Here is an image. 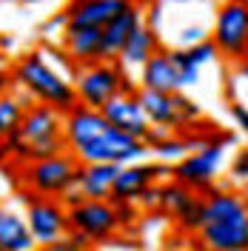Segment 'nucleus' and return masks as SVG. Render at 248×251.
I'll use <instances>...</instances> for the list:
<instances>
[{"mask_svg": "<svg viewBox=\"0 0 248 251\" xmlns=\"http://www.w3.org/2000/svg\"><path fill=\"white\" fill-rule=\"evenodd\" d=\"M63 126H66V114H60L51 106L34 103L26 111V120L20 126V131L15 137L3 140V149H6V154H12V160L23 163V166H31V163L49 160L54 154H63V151H69Z\"/></svg>", "mask_w": 248, "mask_h": 251, "instance_id": "nucleus-1", "label": "nucleus"}, {"mask_svg": "<svg viewBox=\"0 0 248 251\" xmlns=\"http://www.w3.org/2000/svg\"><path fill=\"white\" fill-rule=\"evenodd\" d=\"M12 77H15V89L26 92L40 106H51L60 114H69L80 106L74 80L60 75L43 57V51H29L26 57H20L12 69Z\"/></svg>", "mask_w": 248, "mask_h": 251, "instance_id": "nucleus-2", "label": "nucleus"}, {"mask_svg": "<svg viewBox=\"0 0 248 251\" xmlns=\"http://www.w3.org/2000/svg\"><path fill=\"white\" fill-rule=\"evenodd\" d=\"M77 174H80V160L72 151H63V154H54L49 160L23 166V183L37 197L60 200L63 194L77 188Z\"/></svg>", "mask_w": 248, "mask_h": 251, "instance_id": "nucleus-3", "label": "nucleus"}, {"mask_svg": "<svg viewBox=\"0 0 248 251\" xmlns=\"http://www.w3.org/2000/svg\"><path fill=\"white\" fill-rule=\"evenodd\" d=\"M74 89H77L80 106L103 111L117 94L123 92L125 72L120 69V63H92V66H77L74 69Z\"/></svg>", "mask_w": 248, "mask_h": 251, "instance_id": "nucleus-4", "label": "nucleus"}, {"mask_svg": "<svg viewBox=\"0 0 248 251\" xmlns=\"http://www.w3.org/2000/svg\"><path fill=\"white\" fill-rule=\"evenodd\" d=\"M211 40L220 54L231 63L240 66L248 60V3H240V0L220 3L214 12Z\"/></svg>", "mask_w": 248, "mask_h": 251, "instance_id": "nucleus-5", "label": "nucleus"}, {"mask_svg": "<svg viewBox=\"0 0 248 251\" xmlns=\"http://www.w3.org/2000/svg\"><path fill=\"white\" fill-rule=\"evenodd\" d=\"M231 137L225 134L223 140H208L200 151H191V154L174 166V183L191 188V191H208L211 183L220 177L223 172V163H225V149H228Z\"/></svg>", "mask_w": 248, "mask_h": 251, "instance_id": "nucleus-6", "label": "nucleus"}, {"mask_svg": "<svg viewBox=\"0 0 248 251\" xmlns=\"http://www.w3.org/2000/svg\"><path fill=\"white\" fill-rule=\"evenodd\" d=\"M26 220L34 234L37 249H54L63 237L72 231L69 223V208L60 200H49V197H34L26 205Z\"/></svg>", "mask_w": 248, "mask_h": 251, "instance_id": "nucleus-7", "label": "nucleus"}, {"mask_svg": "<svg viewBox=\"0 0 248 251\" xmlns=\"http://www.w3.org/2000/svg\"><path fill=\"white\" fill-rule=\"evenodd\" d=\"M137 100L149 123L151 126H160V128H183V126L194 123L200 117V109L183 97V94H160V92H149V89H140L137 92Z\"/></svg>", "mask_w": 248, "mask_h": 251, "instance_id": "nucleus-8", "label": "nucleus"}, {"mask_svg": "<svg viewBox=\"0 0 248 251\" xmlns=\"http://www.w3.org/2000/svg\"><path fill=\"white\" fill-rule=\"evenodd\" d=\"M174 180V169L166 163H131L123 166L111 191V203H140V197L157 186V180Z\"/></svg>", "mask_w": 248, "mask_h": 251, "instance_id": "nucleus-9", "label": "nucleus"}, {"mask_svg": "<svg viewBox=\"0 0 248 251\" xmlns=\"http://www.w3.org/2000/svg\"><path fill=\"white\" fill-rule=\"evenodd\" d=\"M160 208H166L171 220L183 228V231H197L200 234L205 226V197H197L191 188L180 186V183H163V194H160Z\"/></svg>", "mask_w": 248, "mask_h": 251, "instance_id": "nucleus-10", "label": "nucleus"}, {"mask_svg": "<svg viewBox=\"0 0 248 251\" xmlns=\"http://www.w3.org/2000/svg\"><path fill=\"white\" fill-rule=\"evenodd\" d=\"M69 223H72V231L86 234L92 243H106L120 228L117 208L111 200H86L83 205L69 211Z\"/></svg>", "mask_w": 248, "mask_h": 251, "instance_id": "nucleus-11", "label": "nucleus"}, {"mask_svg": "<svg viewBox=\"0 0 248 251\" xmlns=\"http://www.w3.org/2000/svg\"><path fill=\"white\" fill-rule=\"evenodd\" d=\"M111 128V123L106 120V114L97 109H89V106H77L74 111L66 114V149L72 154H77L80 149L92 146L97 137H103L106 131Z\"/></svg>", "mask_w": 248, "mask_h": 251, "instance_id": "nucleus-12", "label": "nucleus"}, {"mask_svg": "<svg viewBox=\"0 0 248 251\" xmlns=\"http://www.w3.org/2000/svg\"><path fill=\"white\" fill-rule=\"evenodd\" d=\"M140 26H146V23H143V6H137V3H128L123 12H120V15H117L109 26L103 29V49H100V60H103V63H117V60H120L125 43H128V37H131Z\"/></svg>", "mask_w": 248, "mask_h": 251, "instance_id": "nucleus-13", "label": "nucleus"}, {"mask_svg": "<svg viewBox=\"0 0 248 251\" xmlns=\"http://www.w3.org/2000/svg\"><path fill=\"white\" fill-rule=\"evenodd\" d=\"M103 114H106V120H109L117 131L131 134V137H137V140H143V143H146L149 131H151V123H149L146 111L140 106L137 94H117L109 106L103 109Z\"/></svg>", "mask_w": 248, "mask_h": 251, "instance_id": "nucleus-14", "label": "nucleus"}, {"mask_svg": "<svg viewBox=\"0 0 248 251\" xmlns=\"http://www.w3.org/2000/svg\"><path fill=\"white\" fill-rule=\"evenodd\" d=\"M200 243L205 251H240L248 249V214L237 220H225V223H211L202 226Z\"/></svg>", "mask_w": 248, "mask_h": 251, "instance_id": "nucleus-15", "label": "nucleus"}, {"mask_svg": "<svg viewBox=\"0 0 248 251\" xmlns=\"http://www.w3.org/2000/svg\"><path fill=\"white\" fill-rule=\"evenodd\" d=\"M125 0H80L66 6L69 12V26H80V29H106L114 17L123 12Z\"/></svg>", "mask_w": 248, "mask_h": 251, "instance_id": "nucleus-16", "label": "nucleus"}, {"mask_svg": "<svg viewBox=\"0 0 248 251\" xmlns=\"http://www.w3.org/2000/svg\"><path fill=\"white\" fill-rule=\"evenodd\" d=\"M100 49H103V29L69 26L63 31V51L69 54V60L74 63V69L100 63Z\"/></svg>", "mask_w": 248, "mask_h": 251, "instance_id": "nucleus-17", "label": "nucleus"}, {"mask_svg": "<svg viewBox=\"0 0 248 251\" xmlns=\"http://www.w3.org/2000/svg\"><path fill=\"white\" fill-rule=\"evenodd\" d=\"M140 89L160 92V94H177L183 89L180 72H177V66L171 63L169 51H157L154 57L140 69Z\"/></svg>", "mask_w": 248, "mask_h": 251, "instance_id": "nucleus-18", "label": "nucleus"}, {"mask_svg": "<svg viewBox=\"0 0 248 251\" xmlns=\"http://www.w3.org/2000/svg\"><path fill=\"white\" fill-rule=\"evenodd\" d=\"M120 166L100 163V166H80L77 174V188L83 191L86 200H111V191L117 183Z\"/></svg>", "mask_w": 248, "mask_h": 251, "instance_id": "nucleus-19", "label": "nucleus"}, {"mask_svg": "<svg viewBox=\"0 0 248 251\" xmlns=\"http://www.w3.org/2000/svg\"><path fill=\"white\" fill-rule=\"evenodd\" d=\"M34 234L29 228L26 214H17L15 208L0 211V251H34Z\"/></svg>", "mask_w": 248, "mask_h": 251, "instance_id": "nucleus-20", "label": "nucleus"}, {"mask_svg": "<svg viewBox=\"0 0 248 251\" xmlns=\"http://www.w3.org/2000/svg\"><path fill=\"white\" fill-rule=\"evenodd\" d=\"M157 51H163V49H160V40H157V31L151 29V26H140V29L128 37V43H125L123 54H120L117 63H120V69H143Z\"/></svg>", "mask_w": 248, "mask_h": 251, "instance_id": "nucleus-21", "label": "nucleus"}, {"mask_svg": "<svg viewBox=\"0 0 248 251\" xmlns=\"http://www.w3.org/2000/svg\"><path fill=\"white\" fill-rule=\"evenodd\" d=\"M246 205H243V197L237 191H208L205 194V226L211 223H225V220H237L246 217Z\"/></svg>", "mask_w": 248, "mask_h": 251, "instance_id": "nucleus-22", "label": "nucleus"}, {"mask_svg": "<svg viewBox=\"0 0 248 251\" xmlns=\"http://www.w3.org/2000/svg\"><path fill=\"white\" fill-rule=\"evenodd\" d=\"M26 111L29 109L17 100L15 94H3V100H0V134H3V140L15 137L20 131V126L26 120Z\"/></svg>", "mask_w": 248, "mask_h": 251, "instance_id": "nucleus-23", "label": "nucleus"}, {"mask_svg": "<svg viewBox=\"0 0 248 251\" xmlns=\"http://www.w3.org/2000/svg\"><path fill=\"white\" fill-rule=\"evenodd\" d=\"M151 151H154V157L160 160V163H166V166L174 169V166L183 163L194 149H191V143H188L186 137H177V134H174V137H169L163 146H157V149H151Z\"/></svg>", "mask_w": 248, "mask_h": 251, "instance_id": "nucleus-24", "label": "nucleus"}, {"mask_svg": "<svg viewBox=\"0 0 248 251\" xmlns=\"http://www.w3.org/2000/svg\"><path fill=\"white\" fill-rule=\"evenodd\" d=\"M169 57H171V63L177 66V72H180V83H183V89L200 83V66H197V63H191V57H188V51L183 46L169 49Z\"/></svg>", "mask_w": 248, "mask_h": 251, "instance_id": "nucleus-25", "label": "nucleus"}, {"mask_svg": "<svg viewBox=\"0 0 248 251\" xmlns=\"http://www.w3.org/2000/svg\"><path fill=\"white\" fill-rule=\"evenodd\" d=\"M186 51H188V57H191V63H197V66H205V63H211L220 54L217 46H214V40H202V43L186 49Z\"/></svg>", "mask_w": 248, "mask_h": 251, "instance_id": "nucleus-26", "label": "nucleus"}, {"mask_svg": "<svg viewBox=\"0 0 248 251\" xmlns=\"http://www.w3.org/2000/svg\"><path fill=\"white\" fill-rule=\"evenodd\" d=\"M89 246H92V240H89L86 234H80V231H69V234L54 246V251H89Z\"/></svg>", "mask_w": 248, "mask_h": 251, "instance_id": "nucleus-27", "label": "nucleus"}, {"mask_svg": "<svg viewBox=\"0 0 248 251\" xmlns=\"http://www.w3.org/2000/svg\"><path fill=\"white\" fill-rule=\"evenodd\" d=\"M231 177L234 180H246L248 183V149H240L231 160Z\"/></svg>", "mask_w": 248, "mask_h": 251, "instance_id": "nucleus-28", "label": "nucleus"}, {"mask_svg": "<svg viewBox=\"0 0 248 251\" xmlns=\"http://www.w3.org/2000/svg\"><path fill=\"white\" fill-rule=\"evenodd\" d=\"M117 208V220H120V226H134V220H137V208L134 203H114Z\"/></svg>", "mask_w": 248, "mask_h": 251, "instance_id": "nucleus-29", "label": "nucleus"}, {"mask_svg": "<svg viewBox=\"0 0 248 251\" xmlns=\"http://www.w3.org/2000/svg\"><path fill=\"white\" fill-rule=\"evenodd\" d=\"M231 117H234V123L240 126V131L248 137V106H243V103H231Z\"/></svg>", "mask_w": 248, "mask_h": 251, "instance_id": "nucleus-30", "label": "nucleus"}, {"mask_svg": "<svg viewBox=\"0 0 248 251\" xmlns=\"http://www.w3.org/2000/svg\"><path fill=\"white\" fill-rule=\"evenodd\" d=\"M57 29H69V12H60V15H51L43 23V34H51V31H57Z\"/></svg>", "mask_w": 248, "mask_h": 251, "instance_id": "nucleus-31", "label": "nucleus"}, {"mask_svg": "<svg viewBox=\"0 0 248 251\" xmlns=\"http://www.w3.org/2000/svg\"><path fill=\"white\" fill-rule=\"evenodd\" d=\"M160 194H163V186H151L143 197H140V205H146V208H157V205H160Z\"/></svg>", "mask_w": 248, "mask_h": 251, "instance_id": "nucleus-32", "label": "nucleus"}, {"mask_svg": "<svg viewBox=\"0 0 248 251\" xmlns=\"http://www.w3.org/2000/svg\"><path fill=\"white\" fill-rule=\"evenodd\" d=\"M237 77H243L248 83V60L246 63H240V66H237Z\"/></svg>", "mask_w": 248, "mask_h": 251, "instance_id": "nucleus-33", "label": "nucleus"}, {"mask_svg": "<svg viewBox=\"0 0 248 251\" xmlns=\"http://www.w3.org/2000/svg\"><path fill=\"white\" fill-rule=\"evenodd\" d=\"M3 51H9V49H15V37H9V34H3Z\"/></svg>", "mask_w": 248, "mask_h": 251, "instance_id": "nucleus-34", "label": "nucleus"}, {"mask_svg": "<svg viewBox=\"0 0 248 251\" xmlns=\"http://www.w3.org/2000/svg\"><path fill=\"white\" fill-rule=\"evenodd\" d=\"M240 197H243V205H246V211H248V183L243 186V191H240Z\"/></svg>", "mask_w": 248, "mask_h": 251, "instance_id": "nucleus-35", "label": "nucleus"}, {"mask_svg": "<svg viewBox=\"0 0 248 251\" xmlns=\"http://www.w3.org/2000/svg\"><path fill=\"white\" fill-rule=\"evenodd\" d=\"M186 251H205V249H202L200 243H194V246H191V249H186Z\"/></svg>", "mask_w": 248, "mask_h": 251, "instance_id": "nucleus-36", "label": "nucleus"}, {"mask_svg": "<svg viewBox=\"0 0 248 251\" xmlns=\"http://www.w3.org/2000/svg\"><path fill=\"white\" fill-rule=\"evenodd\" d=\"M34 251H54V249H34Z\"/></svg>", "mask_w": 248, "mask_h": 251, "instance_id": "nucleus-37", "label": "nucleus"}, {"mask_svg": "<svg viewBox=\"0 0 248 251\" xmlns=\"http://www.w3.org/2000/svg\"><path fill=\"white\" fill-rule=\"evenodd\" d=\"M246 100H248V89H246Z\"/></svg>", "mask_w": 248, "mask_h": 251, "instance_id": "nucleus-38", "label": "nucleus"}, {"mask_svg": "<svg viewBox=\"0 0 248 251\" xmlns=\"http://www.w3.org/2000/svg\"><path fill=\"white\" fill-rule=\"evenodd\" d=\"M240 251H248V249H240Z\"/></svg>", "mask_w": 248, "mask_h": 251, "instance_id": "nucleus-39", "label": "nucleus"}]
</instances>
